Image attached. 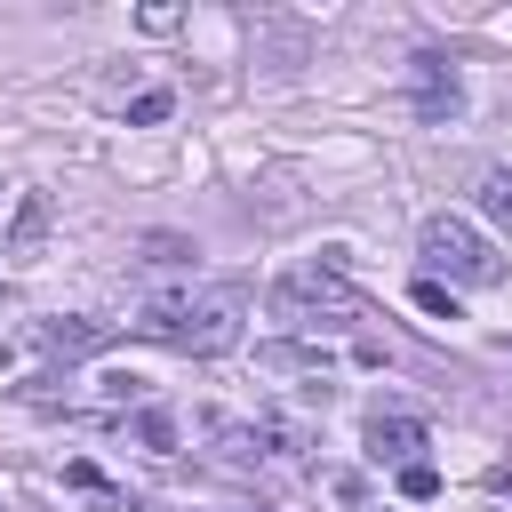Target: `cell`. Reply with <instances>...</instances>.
<instances>
[{
    "label": "cell",
    "mask_w": 512,
    "mask_h": 512,
    "mask_svg": "<svg viewBox=\"0 0 512 512\" xmlns=\"http://www.w3.org/2000/svg\"><path fill=\"white\" fill-rule=\"evenodd\" d=\"M240 320H248V288L240 280H184V288H160L136 304V336L168 344V352H232L240 344Z\"/></svg>",
    "instance_id": "obj_1"
},
{
    "label": "cell",
    "mask_w": 512,
    "mask_h": 512,
    "mask_svg": "<svg viewBox=\"0 0 512 512\" xmlns=\"http://www.w3.org/2000/svg\"><path fill=\"white\" fill-rule=\"evenodd\" d=\"M272 312H280V320H304V328H320V320H376V312H368V296H360V288H344L328 264H296V272H280Z\"/></svg>",
    "instance_id": "obj_2"
},
{
    "label": "cell",
    "mask_w": 512,
    "mask_h": 512,
    "mask_svg": "<svg viewBox=\"0 0 512 512\" xmlns=\"http://www.w3.org/2000/svg\"><path fill=\"white\" fill-rule=\"evenodd\" d=\"M424 264L448 272V280H464V288H496V280H504L496 248H488L464 216H424Z\"/></svg>",
    "instance_id": "obj_3"
},
{
    "label": "cell",
    "mask_w": 512,
    "mask_h": 512,
    "mask_svg": "<svg viewBox=\"0 0 512 512\" xmlns=\"http://www.w3.org/2000/svg\"><path fill=\"white\" fill-rule=\"evenodd\" d=\"M408 104H416V120L448 128V120L464 112V88H456V72H448L440 56H416V64H408Z\"/></svg>",
    "instance_id": "obj_4"
},
{
    "label": "cell",
    "mask_w": 512,
    "mask_h": 512,
    "mask_svg": "<svg viewBox=\"0 0 512 512\" xmlns=\"http://www.w3.org/2000/svg\"><path fill=\"white\" fill-rule=\"evenodd\" d=\"M248 440L272 464H304L312 456V416L304 408H264V416H248Z\"/></svg>",
    "instance_id": "obj_5"
},
{
    "label": "cell",
    "mask_w": 512,
    "mask_h": 512,
    "mask_svg": "<svg viewBox=\"0 0 512 512\" xmlns=\"http://www.w3.org/2000/svg\"><path fill=\"white\" fill-rule=\"evenodd\" d=\"M32 344H40L48 360H80V352H104V344H112V320H40Z\"/></svg>",
    "instance_id": "obj_6"
},
{
    "label": "cell",
    "mask_w": 512,
    "mask_h": 512,
    "mask_svg": "<svg viewBox=\"0 0 512 512\" xmlns=\"http://www.w3.org/2000/svg\"><path fill=\"white\" fill-rule=\"evenodd\" d=\"M416 448H424V424L416 416H368V456L376 464H416Z\"/></svg>",
    "instance_id": "obj_7"
},
{
    "label": "cell",
    "mask_w": 512,
    "mask_h": 512,
    "mask_svg": "<svg viewBox=\"0 0 512 512\" xmlns=\"http://www.w3.org/2000/svg\"><path fill=\"white\" fill-rule=\"evenodd\" d=\"M48 224H56V200L48 192H24L16 200V224H8V256H40L48 248Z\"/></svg>",
    "instance_id": "obj_8"
},
{
    "label": "cell",
    "mask_w": 512,
    "mask_h": 512,
    "mask_svg": "<svg viewBox=\"0 0 512 512\" xmlns=\"http://www.w3.org/2000/svg\"><path fill=\"white\" fill-rule=\"evenodd\" d=\"M256 368H272V376H320L328 344H256Z\"/></svg>",
    "instance_id": "obj_9"
},
{
    "label": "cell",
    "mask_w": 512,
    "mask_h": 512,
    "mask_svg": "<svg viewBox=\"0 0 512 512\" xmlns=\"http://www.w3.org/2000/svg\"><path fill=\"white\" fill-rule=\"evenodd\" d=\"M136 440H144L152 456H168V448H176V416H168V408H136Z\"/></svg>",
    "instance_id": "obj_10"
},
{
    "label": "cell",
    "mask_w": 512,
    "mask_h": 512,
    "mask_svg": "<svg viewBox=\"0 0 512 512\" xmlns=\"http://www.w3.org/2000/svg\"><path fill=\"white\" fill-rule=\"evenodd\" d=\"M400 496H408V504H432V496H440V472H432L424 456H416V464H400Z\"/></svg>",
    "instance_id": "obj_11"
},
{
    "label": "cell",
    "mask_w": 512,
    "mask_h": 512,
    "mask_svg": "<svg viewBox=\"0 0 512 512\" xmlns=\"http://www.w3.org/2000/svg\"><path fill=\"white\" fill-rule=\"evenodd\" d=\"M480 208L512 224V168H488V176H480Z\"/></svg>",
    "instance_id": "obj_12"
},
{
    "label": "cell",
    "mask_w": 512,
    "mask_h": 512,
    "mask_svg": "<svg viewBox=\"0 0 512 512\" xmlns=\"http://www.w3.org/2000/svg\"><path fill=\"white\" fill-rule=\"evenodd\" d=\"M416 312H432V320H456V288H440V280H416Z\"/></svg>",
    "instance_id": "obj_13"
},
{
    "label": "cell",
    "mask_w": 512,
    "mask_h": 512,
    "mask_svg": "<svg viewBox=\"0 0 512 512\" xmlns=\"http://www.w3.org/2000/svg\"><path fill=\"white\" fill-rule=\"evenodd\" d=\"M168 104H176L168 88H144V96L128 104V120H136V128H152V120H168Z\"/></svg>",
    "instance_id": "obj_14"
},
{
    "label": "cell",
    "mask_w": 512,
    "mask_h": 512,
    "mask_svg": "<svg viewBox=\"0 0 512 512\" xmlns=\"http://www.w3.org/2000/svg\"><path fill=\"white\" fill-rule=\"evenodd\" d=\"M64 488H80V496H112V488H104V472H96V464H64Z\"/></svg>",
    "instance_id": "obj_15"
},
{
    "label": "cell",
    "mask_w": 512,
    "mask_h": 512,
    "mask_svg": "<svg viewBox=\"0 0 512 512\" xmlns=\"http://www.w3.org/2000/svg\"><path fill=\"white\" fill-rule=\"evenodd\" d=\"M136 24H144V32H176V8H168V0H152V8L136 16Z\"/></svg>",
    "instance_id": "obj_16"
}]
</instances>
